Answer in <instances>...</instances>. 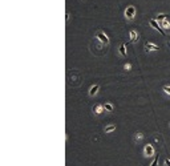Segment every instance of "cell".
Here are the masks:
<instances>
[{
	"instance_id": "cell-1",
	"label": "cell",
	"mask_w": 170,
	"mask_h": 166,
	"mask_svg": "<svg viewBox=\"0 0 170 166\" xmlns=\"http://www.w3.org/2000/svg\"><path fill=\"white\" fill-rule=\"evenodd\" d=\"M136 7H133V5H129V7H126L125 9V17L128 19V20H133L136 16Z\"/></svg>"
},
{
	"instance_id": "cell-2",
	"label": "cell",
	"mask_w": 170,
	"mask_h": 166,
	"mask_svg": "<svg viewBox=\"0 0 170 166\" xmlns=\"http://www.w3.org/2000/svg\"><path fill=\"white\" fill-rule=\"evenodd\" d=\"M96 39H98V40L101 41V44H104V45H108V44H109V39H108V36L104 32H101V31H98V32H97Z\"/></svg>"
},
{
	"instance_id": "cell-3",
	"label": "cell",
	"mask_w": 170,
	"mask_h": 166,
	"mask_svg": "<svg viewBox=\"0 0 170 166\" xmlns=\"http://www.w3.org/2000/svg\"><path fill=\"white\" fill-rule=\"evenodd\" d=\"M149 24H150V27H153L154 29H157L158 32H160L161 35H162V36H165V32H163L162 27H161L160 23H157V21H155L154 19H150V20H149Z\"/></svg>"
},
{
	"instance_id": "cell-4",
	"label": "cell",
	"mask_w": 170,
	"mask_h": 166,
	"mask_svg": "<svg viewBox=\"0 0 170 166\" xmlns=\"http://www.w3.org/2000/svg\"><path fill=\"white\" fill-rule=\"evenodd\" d=\"M144 151H145V154L148 157H152L153 154H154V148H153L152 145H146L145 149H144Z\"/></svg>"
},
{
	"instance_id": "cell-5",
	"label": "cell",
	"mask_w": 170,
	"mask_h": 166,
	"mask_svg": "<svg viewBox=\"0 0 170 166\" xmlns=\"http://www.w3.org/2000/svg\"><path fill=\"white\" fill-rule=\"evenodd\" d=\"M98 89H100V85L98 84H96V85H93L92 88L89 89V96H96L98 92Z\"/></svg>"
},
{
	"instance_id": "cell-6",
	"label": "cell",
	"mask_w": 170,
	"mask_h": 166,
	"mask_svg": "<svg viewBox=\"0 0 170 166\" xmlns=\"http://www.w3.org/2000/svg\"><path fill=\"white\" fill-rule=\"evenodd\" d=\"M145 48H146V50H158L160 49L158 45H154L152 43H145Z\"/></svg>"
},
{
	"instance_id": "cell-7",
	"label": "cell",
	"mask_w": 170,
	"mask_h": 166,
	"mask_svg": "<svg viewBox=\"0 0 170 166\" xmlns=\"http://www.w3.org/2000/svg\"><path fill=\"white\" fill-rule=\"evenodd\" d=\"M130 41L132 43H137L138 41V33L136 31H130Z\"/></svg>"
},
{
	"instance_id": "cell-8",
	"label": "cell",
	"mask_w": 170,
	"mask_h": 166,
	"mask_svg": "<svg viewBox=\"0 0 170 166\" xmlns=\"http://www.w3.org/2000/svg\"><path fill=\"white\" fill-rule=\"evenodd\" d=\"M104 109H105V108H104V105H97V106H94V108H93V112H94L96 114H100Z\"/></svg>"
},
{
	"instance_id": "cell-9",
	"label": "cell",
	"mask_w": 170,
	"mask_h": 166,
	"mask_svg": "<svg viewBox=\"0 0 170 166\" xmlns=\"http://www.w3.org/2000/svg\"><path fill=\"white\" fill-rule=\"evenodd\" d=\"M120 53H121V56H126V49H125V44H121L120 45Z\"/></svg>"
},
{
	"instance_id": "cell-10",
	"label": "cell",
	"mask_w": 170,
	"mask_h": 166,
	"mask_svg": "<svg viewBox=\"0 0 170 166\" xmlns=\"http://www.w3.org/2000/svg\"><path fill=\"white\" fill-rule=\"evenodd\" d=\"M104 108H105L106 112H113V105H112V104H109V102H106L105 105H104Z\"/></svg>"
},
{
	"instance_id": "cell-11",
	"label": "cell",
	"mask_w": 170,
	"mask_h": 166,
	"mask_svg": "<svg viewBox=\"0 0 170 166\" xmlns=\"http://www.w3.org/2000/svg\"><path fill=\"white\" fill-rule=\"evenodd\" d=\"M116 129V125H109L105 128V133H109V132H113Z\"/></svg>"
},
{
	"instance_id": "cell-12",
	"label": "cell",
	"mask_w": 170,
	"mask_h": 166,
	"mask_svg": "<svg viewBox=\"0 0 170 166\" xmlns=\"http://www.w3.org/2000/svg\"><path fill=\"white\" fill-rule=\"evenodd\" d=\"M160 25H161V27H163V28H170V24H169V21H166V20H163V21H160Z\"/></svg>"
},
{
	"instance_id": "cell-13",
	"label": "cell",
	"mask_w": 170,
	"mask_h": 166,
	"mask_svg": "<svg viewBox=\"0 0 170 166\" xmlns=\"http://www.w3.org/2000/svg\"><path fill=\"white\" fill-rule=\"evenodd\" d=\"M166 19V15H163V13H161V15H158V17H157V20H158V23L160 21H163Z\"/></svg>"
},
{
	"instance_id": "cell-14",
	"label": "cell",
	"mask_w": 170,
	"mask_h": 166,
	"mask_svg": "<svg viewBox=\"0 0 170 166\" xmlns=\"http://www.w3.org/2000/svg\"><path fill=\"white\" fill-rule=\"evenodd\" d=\"M157 165H158V157H157V158H155L154 161L152 162V165H150V166H157Z\"/></svg>"
},
{
	"instance_id": "cell-15",
	"label": "cell",
	"mask_w": 170,
	"mask_h": 166,
	"mask_svg": "<svg viewBox=\"0 0 170 166\" xmlns=\"http://www.w3.org/2000/svg\"><path fill=\"white\" fill-rule=\"evenodd\" d=\"M163 91H165L166 93H169V94H170V86H163Z\"/></svg>"
},
{
	"instance_id": "cell-16",
	"label": "cell",
	"mask_w": 170,
	"mask_h": 166,
	"mask_svg": "<svg viewBox=\"0 0 170 166\" xmlns=\"http://www.w3.org/2000/svg\"><path fill=\"white\" fill-rule=\"evenodd\" d=\"M124 68H125V71H129V69L132 68V65H130V64H125V66H124Z\"/></svg>"
},
{
	"instance_id": "cell-17",
	"label": "cell",
	"mask_w": 170,
	"mask_h": 166,
	"mask_svg": "<svg viewBox=\"0 0 170 166\" xmlns=\"http://www.w3.org/2000/svg\"><path fill=\"white\" fill-rule=\"evenodd\" d=\"M68 20H69V12L65 13V21H68Z\"/></svg>"
},
{
	"instance_id": "cell-18",
	"label": "cell",
	"mask_w": 170,
	"mask_h": 166,
	"mask_svg": "<svg viewBox=\"0 0 170 166\" xmlns=\"http://www.w3.org/2000/svg\"><path fill=\"white\" fill-rule=\"evenodd\" d=\"M142 134H141V133H137V140H141V138H142Z\"/></svg>"
},
{
	"instance_id": "cell-19",
	"label": "cell",
	"mask_w": 170,
	"mask_h": 166,
	"mask_svg": "<svg viewBox=\"0 0 170 166\" xmlns=\"http://www.w3.org/2000/svg\"><path fill=\"white\" fill-rule=\"evenodd\" d=\"M165 164H166V166H170V159H169V158L165 161Z\"/></svg>"
},
{
	"instance_id": "cell-20",
	"label": "cell",
	"mask_w": 170,
	"mask_h": 166,
	"mask_svg": "<svg viewBox=\"0 0 170 166\" xmlns=\"http://www.w3.org/2000/svg\"><path fill=\"white\" fill-rule=\"evenodd\" d=\"M169 44H170V41H169Z\"/></svg>"
},
{
	"instance_id": "cell-21",
	"label": "cell",
	"mask_w": 170,
	"mask_h": 166,
	"mask_svg": "<svg viewBox=\"0 0 170 166\" xmlns=\"http://www.w3.org/2000/svg\"><path fill=\"white\" fill-rule=\"evenodd\" d=\"M169 126H170V124H169Z\"/></svg>"
}]
</instances>
